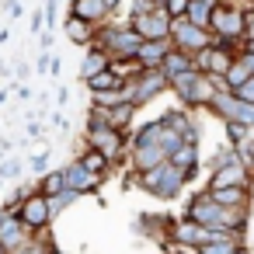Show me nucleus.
<instances>
[{
    "instance_id": "nucleus-13",
    "label": "nucleus",
    "mask_w": 254,
    "mask_h": 254,
    "mask_svg": "<svg viewBox=\"0 0 254 254\" xmlns=\"http://www.w3.org/2000/svg\"><path fill=\"white\" fill-rule=\"evenodd\" d=\"M219 205H230V209H251V188L244 185H230V188H205Z\"/></svg>"
},
{
    "instance_id": "nucleus-17",
    "label": "nucleus",
    "mask_w": 254,
    "mask_h": 254,
    "mask_svg": "<svg viewBox=\"0 0 254 254\" xmlns=\"http://www.w3.org/2000/svg\"><path fill=\"white\" fill-rule=\"evenodd\" d=\"M167 49H171V39H143L136 60H139L143 66H160L164 56H167Z\"/></svg>"
},
{
    "instance_id": "nucleus-3",
    "label": "nucleus",
    "mask_w": 254,
    "mask_h": 254,
    "mask_svg": "<svg viewBox=\"0 0 254 254\" xmlns=\"http://www.w3.org/2000/svg\"><path fill=\"white\" fill-rule=\"evenodd\" d=\"M153 198H164V202H171V198H178L181 191H185V185H188V178H185V171L181 167H174L171 160H160L157 167H150V171H143L139 178H136Z\"/></svg>"
},
{
    "instance_id": "nucleus-9",
    "label": "nucleus",
    "mask_w": 254,
    "mask_h": 254,
    "mask_svg": "<svg viewBox=\"0 0 254 254\" xmlns=\"http://www.w3.org/2000/svg\"><path fill=\"white\" fill-rule=\"evenodd\" d=\"M191 63H195V70H202L209 77H223L230 70V63H233V49H223V46H212L209 42L205 49H198L191 56Z\"/></svg>"
},
{
    "instance_id": "nucleus-14",
    "label": "nucleus",
    "mask_w": 254,
    "mask_h": 254,
    "mask_svg": "<svg viewBox=\"0 0 254 254\" xmlns=\"http://www.w3.org/2000/svg\"><path fill=\"white\" fill-rule=\"evenodd\" d=\"M160 70H164V77H167V84L171 80H178L181 73H188V70H195V63H191V56L188 53H181V49H167V56H164V63H160Z\"/></svg>"
},
{
    "instance_id": "nucleus-19",
    "label": "nucleus",
    "mask_w": 254,
    "mask_h": 254,
    "mask_svg": "<svg viewBox=\"0 0 254 254\" xmlns=\"http://www.w3.org/2000/svg\"><path fill=\"white\" fill-rule=\"evenodd\" d=\"M136 108H139V105H132V101H119V105L105 108V119H108V126H112V129H122V132H129Z\"/></svg>"
},
{
    "instance_id": "nucleus-18",
    "label": "nucleus",
    "mask_w": 254,
    "mask_h": 254,
    "mask_svg": "<svg viewBox=\"0 0 254 254\" xmlns=\"http://www.w3.org/2000/svg\"><path fill=\"white\" fill-rule=\"evenodd\" d=\"M223 126H226V143L233 146L237 157H244L247 143L254 139V126H247V122H223Z\"/></svg>"
},
{
    "instance_id": "nucleus-4",
    "label": "nucleus",
    "mask_w": 254,
    "mask_h": 254,
    "mask_svg": "<svg viewBox=\"0 0 254 254\" xmlns=\"http://www.w3.org/2000/svg\"><path fill=\"white\" fill-rule=\"evenodd\" d=\"M209 35H216V39H230V42H244V35H247V7L244 4H216V11H212V18H209Z\"/></svg>"
},
{
    "instance_id": "nucleus-6",
    "label": "nucleus",
    "mask_w": 254,
    "mask_h": 254,
    "mask_svg": "<svg viewBox=\"0 0 254 254\" xmlns=\"http://www.w3.org/2000/svg\"><path fill=\"white\" fill-rule=\"evenodd\" d=\"M87 146L101 150L112 164L122 160V150H126V132L122 129H112L105 122H87Z\"/></svg>"
},
{
    "instance_id": "nucleus-16",
    "label": "nucleus",
    "mask_w": 254,
    "mask_h": 254,
    "mask_svg": "<svg viewBox=\"0 0 254 254\" xmlns=\"http://www.w3.org/2000/svg\"><path fill=\"white\" fill-rule=\"evenodd\" d=\"M70 14H73V18H84V21H91V25H105V18H108L112 11L105 7V0H73Z\"/></svg>"
},
{
    "instance_id": "nucleus-34",
    "label": "nucleus",
    "mask_w": 254,
    "mask_h": 254,
    "mask_svg": "<svg viewBox=\"0 0 254 254\" xmlns=\"http://www.w3.org/2000/svg\"><path fill=\"white\" fill-rule=\"evenodd\" d=\"M32 167H35V171H42V167H46V153H39V157L32 160Z\"/></svg>"
},
{
    "instance_id": "nucleus-35",
    "label": "nucleus",
    "mask_w": 254,
    "mask_h": 254,
    "mask_svg": "<svg viewBox=\"0 0 254 254\" xmlns=\"http://www.w3.org/2000/svg\"><path fill=\"white\" fill-rule=\"evenodd\" d=\"M240 49H247V53H254V39H251V35H247V39H244V42H240Z\"/></svg>"
},
{
    "instance_id": "nucleus-24",
    "label": "nucleus",
    "mask_w": 254,
    "mask_h": 254,
    "mask_svg": "<svg viewBox=\"0 0 254 254\" xmlns=\"http://www.w3.org/2000/svg\"><path fill=\"white\" fill-rule=\"evenodd\" d=\"M108 63H112V56H108L105 49H98V46H94V49H91V53L84 56V66H80V77L87 80L91 73H98V70H105Z\"/></svg>"
},
{
    "instance_id": "nucleus-30",
    "label": "nucleus",
    "mask_w": 254,
    "mask_h": 254,
    "mask_svg": "<svg viewBox=\"0 0 254 254\" xmlns=\"http://www.w3.org/2000/svg\"><path fill=\"white\" fill-rule=\"evenodd\" d=\"M164 11H167L171 18H185V11H188V0H164Z\"/></svg>"
},
{
    "instance_id": "nucleus-15",
    "label": "nucleus",
    "mask_w": 254,
    "mask_h": 254,
    "mask_svg": "<svg viewBox=\"0 0 254 254\" xmlns=\"http://www.w3.org/2000/svg\"><path fill=\"white\" fill-rule=\"evenodd\" d=\"M167 160H171L174 167H181V171H185V178L191 181V178L198 174V143H181Z\"/></svg>"
},
{
    "instance_id": "nucleus-21",
    "label": "nucleus",
    "mask_w": 254,
    "mask_h": 254,
    "mask_svg": "<svg viewBox=\"0 0 254 254\" xmlns=\"http://www.w3.org/2000/svg\"><path fill=\"white\" fill-rule=\"evenodd\" d=\"M216 4H219V0H188L185 18H188L191 25H198V28H209V18H212V11H216Z\"/></svg>"
},
{
    "instance_id": "nucleus-27",
    "label": "nucleus",
    "mask_w": 254,
    "mask_h": 254,
    "mask_svg": "<svg viewBox=\"0 0 254 254\" xmlns=\"http://www.w3.org/2000/svg\"><path fill=\"white\" fill-rule=\"evenodd\" d=\"M233 157H237V153H233V146H230V143H226V146H219V150H216V153L209 157V171H216V167H223V164H230Z\"/></svg>"
},
{
    "instance_id": "nucleus-5",
    "label": "nucleus",
    "mask_w": 254,
    "mask_h": 254,
    "mask_svg": "<svg viewBox=\"0 0 254 254\" xmlns=\"http://www.w3.org/2000/svg\"><path fill=\"white\" fill-rule=\"evenodd\" d=\"M171 46L174 49H181V53H188V56H195L198 49H205L209 42H212V35H209V28H198V25H191L188 18H171Z\"/></svg>"
},
{
    "instance_id": "nucleus-37",
    "label": "nucleus",
    "mask_w": 254,
    "mask_h": 254,
    "mask_svg": "<svg viewBox=\"0 0 254 254\" xmlns=\"http://www.w3.org/2000/svg\"><path fill=\"white\" fill-rule=\"evenodd\" d=\"M237 4H244V7H251V0H237Z\"/></svg>"
},
{
    "instance_id": "nucleus-38",
    "label": "nucleus",
    "mask_w": 254,
    "mask_h": 254,
    "mask_svg": "<svg viewBox=\"0 0 254 254\" xmlns=\"http://www.w3.org/2000/svg\"><path fill=\"white\" fill-rule=\"evenodd\" d=\"M251 11H254V0H251Z\"/></svg>"
},
{
    "instance_id": "nucleus-32",
    "label": "nucleus",
    "mask_w": 254,
    "mask_h": 254,
    "mask_svg": "<svg viewBox=\"0 0 254 254\" xmlns=\"http://www.w3.org/2000/svg\"><path fill=\"white\" fill-rule=\"evenodd\" d=\"M244 160H247V167H251V171H254V139H251V143H247V150H244Z\"/></svg>"
},
{
    "instance_id": "nucleus-12",
    "label": "nucleus",
    "mask_w": 254,
    "mask_h": 254,
    "mask_svg": "<svg viewBox=\"0 0 254 254\" xmlns=\"http://www.w3.org/2000/svg\"><path fill=\"white\" fill-rule=\"evenodd\" d=\"M63 181H66V188H73L77 195H84V191H94L101 178H98V174H91L80 160H73L70 167H63Z\"/></svg>"
},
{
    "instance_id": "nucleus-2",
    "label": "nucleus",
    "mask_w": 254,
    "mask_h": 254,
    "mask_svg": "<svg viewBox=\"0 0 254 254\" xmlns=\"http://www.w3.org/2000/svg\"><path fill=\"white\" fill-rule=\"evenodd\" d=\"M219 87H223V77H209V73H202V70H188V73H181L178 80H171V91L181 98L185 108H205L209 98H212Z\"/></svg>"
},
{
    "instance_id": "nucleus-25",
    "label": "nucleus",
    "mask_w": 254,
    "mask_h": 254,
    "mask_svg": "<svg viewBox=\"0 0 254 254\" xmlns=\"http://www.w3.org/2000/svg\"><path fill=\"white\" fill-rule=\"evenodd\" d=\"M240 244H247V240H209L198 247V254H233Z\"/></svg>"
},
{
    "instance_id": "nucleus-11",
    "label": "nucleus",
    "mask_w": 254,
    "mask_h": 254,
    "mask_svg": "<svg viewBox=\"0 0 254 254\" xmlns=\"http://www.w3.org/2000/svg\"><path fill=\"white\" fill-rule=\"evenodd\" d=\"M167 240H181V244H195V247H202L205 240H209V226H202V223H195V219H174L171 223V230H167Z\"/></svg>"
},
{
    "instance_id": "nucleus-1",
    "label": "nucleus",
    "mask_w": 254,
    "mask_h": 254,
    "mask_svg": "<svg viewBox=\"0 0 254 254\" xmlns=\"http://www.w3.org/2000/svg\"><path fill=\"white\" fill-rule=\"evenodd\" d=\"M188 219L202 223V226H219V230H233V233H247V223H251V209H230V205H219L205 188H198L185 209Z\"/></svg>"
},
{
    "instance_id": "nucleus-7",
    "label": "nucleus",
    "mask_w": 254,
    "mask_h": 254,
    "mask_svg": "<svg viewBox=\"0 0 254 254\" xmlns=\"http://www.w3.org/2000/svg\"><path fill=\"white\" fill-rule=\"evenodd\" d=\"M230 185H244V188L254 185V171L247 167L244 157H233L230 164L209 171V185H205V188H230Z\"/></svg>"
},
{
    "instance_id": "nucleus-29",
    "label": "nucleus",
    "mask_w": 254,
    "mask_h": 254,
    "mask_svg": "<svg viewBox=\"0 0 254 254\" xmlns=\"http://www.w3.org/2000/svg\"><path fill=\"white\" fill-rule=\"evenodd\" d=\"M233 94H237L240 101H251V105H254V73H251L240 87H233Z\"/></svg>"
},
{
    "instance_id": "nucleus-20",
    "label": "nucleus",
    "mask_w": 254,
    "mask_h": 254,
    "mask_svg": "<svg viewBox=\"0 0 254 254\" xmlns=\"http://www.w3.org/2000/svg\"><path fill=\"white\" fill-rule=\"evenodd\" d=\"M94 32H98V25H91V21H84V18H66V39L70 42H77V46H91L94 42Z\"/></svg>"
},
{
    "instance_id": "nucleus-22",
    "label": "nucleus",
    "mask_w": 254,
    "mask_h": 254,
    "mask_svg": "<svg viewBox=\"0 0 254 254\" xmlns=\"http://www.w3.org/2000/svg\"><path fill=\"white\" fill-rule=\"evenodd\" d=\"M87 87H91V94H98V91H119L122 87V77L112 66H105V70H98V73L87 77Z\"/></svg>"
},
{
    "instance_id": "nucleus-28",
    "label": "nucleus",
    "mask_w": 254,
    "mask_h": 254,
    "mask_svg": "<svg viewBox=\"0 0 254 254\" xmlns=\"http://www.w3.org/2000/svg\"><path fill=\"white\" fill-rule=\"evenodd\" d=\"M164 254H198L195 244H181V240H164Z\"/></svg>"
},
{
    "instance_id": "nucleus-8",
    "label": "nucleus",
    "mask_w": 254,
    "mask_h": 254,
    "mask_svg": "<svg viewBox=\"0 0 254 254\" xmlns=\"http://www.w3.org/2000/svg\"><path fill=\"white\" fill-rule=\"evenodd\" d=\"M129 25L143 39H167L171 35V14L164 11V4L153 7V11H146V14H129Z\"/></svg>"
},
{
    "instance_id": "nucleus-10",
    "label": "nucleus",
    "mask_w": 254,
    "mask_h": 254,
    "mask_svg": "<svg viewBox=\"0 0 254 254\" xmlns=\"http://www.w3.org/2000/svg\"><path fill=\"white\" fill-rule=\"evenodd\" d=\"M18 219L28 226V230H42L49 219H53V209H49V195H42V191H35V195H28L21 205H18Z\"/></svg>"
},
{
    "instance_id": "nucleus-36",
    "label": "nucleus",
    "mask_w": 254,
    "mask_h": 254,
    "mask_svg": "<svg viewBox=\"0 0 254 254\" xmlns=\"http://www.w3.org/2000/svg\"><path fill=\"white\" fill-rule=\"evenodd\" d=\"M233 254H251V251H247V244H240V247H237Z\"/></svg>"
},
{
    "instance_id": "nucleus-26",
    "label": "nucleus",
    "mask_w": 254,
    "mask_h": 254,
    "mask_svg": "<svg viewBox=\"0 0 254 254\" xmlns=\"http://www.w3.org/2000/svg\"><path fill=\"white\" fill-rule=\"evenodd\" d=\"M63 188H66L63 171H53V174H46V178H42V195H56V191H63Z\"/></svg>"
},
{
    "instance_id": "nucleus-33",
    "label": "nucleus",
    "mask_w": 254,
    "mask_h": 254,
    "mask_svg": "<svg viewBox=\"0 0 254 254\" xmlns=\"http://www.w3.org/2000/svg\"><path fill=\"white\" fill-rule=\"evenodd\" d=\"M247 35L254 39V11H251V7H247ZM247 35H244V39H247Z\"/></svg>"
},
{
    "instance_id": "nucleus-23",
    "label": "nucleus",
    "mask_w": 254,
    "mask_h": 254,
    "mask_svg": "<svg viewBox=\"0 0 254 254\" xmlns=\"http://www.w3.org/2000/svg\"><path fill=\"white\" fill-rule=\"evenodd\" d=\"M80 164H84L91 174H98V178H105V174H108V167H112V160H108L101 150H94V146H87V150H84Z\"/></svg>"
},
{
    "instance_id": "nucleus-31",
    "label": "nucleus",
    "mask_w": 254,
    "mask_h": 254,
    "mask_svg": "<svg viewBox=\"0 0 254 254\" xmlns=\"http://www.w3.org/2000/svg\"><path fill=\"white\" fill-rule=\"evenodd\" d=\"M153 7H160V0H132V11L129 14H146Z\"/></svg>"
}]
</instances>
